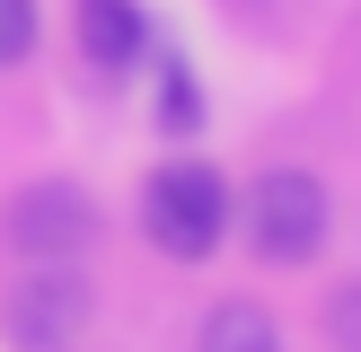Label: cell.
Listing matches in <instances>:
<instances>
[{"mask_svg": "<svg viewBox=\"0 0 361 352\" xmlns=\"http://www.w3.org/2000/svg\"><path fill=\"white\" fill-rule=\"evenodd\" d=\"M229 220H238V194H229V176L212 168V158H168V168H150V185H141V238L168 264L221 256Z\"/></svg>", "mask_w": 361, "mask_h": 352, "instance_id": "cell-1", "label": "cell"}, {"mask_svg": "<svg viewBox=\"0 0 361 352\" xmlns=\"http://www.w3.org/2000/svg\"><path fill=\"white\" fill-rule=\"evenodd\" d=\"M326 220H335V203L309 168H264L238 203V229L256 246V264H309L326 246Z\"/></svg>", "mask_w": 361, "mask_h": 352, "instance_id": "cell-2", "label": "cell"}, {"mask_svg": "<svg viewBox=\"0 0 361 352\" xmlns=\"http://www.w3.org/2000/svg\"><path fill=\"white\" fill-rule=\"evenodd\" d=\"M88 282L80 264H27V273L9 282V299H0V344L9 352H71L88 334Z\"/></svg>", "mask_w": 361, "mask_h": 352, "instance_id": "cell-3", "label": "cell"}, {"mask_svg": "<svg viewBox=\"0 0 361 352\" xmlns=\"http://www.w3.org/2000/svg\"><path fill=\"white\" fill-rule=\"evenodd\" d=\"M0 238L27 264H71L97 238V194L71 185V176H35V185H18L9 203H0Z\"/></svg>", "mask_w": 361, "mask_h": 352, "instance_id": "cell-4", "label": "cell"}, {"mask_svg": "<svg viewBox=\"0 0 361 352\" xmlns=\"http://www.w3.org/2000/svg\"><path fill=\"white\" fill-rule=\"evenodd\" d=\"M71 44L88 70H133L150 53V9L141 0H71Z\"/></svg>", "mask_w": 361, "mask_h": 352, "instance_id": "cell-5", "label": "cell"}, {"mask_svg": "<svg viewBox=\"0 0 361 352\" xmlns=\"http://www.w3.org/2000/svg\"><path fill=\"white\" fill-rule=\"evenodd\" d=\"M194 352H291V344H282V326L256 299H221V308L203 317V334H194Z\"/></svg>", "mask_w": 361, "mask_h": 352, "instance_id": "cell-6", "label": "cell"}, {"mask_svg": "<svg viewBox=\"0 0 361 352\" xmlns=\"http://www.w3.org/2000/svg\"><path fill=\"white\" fill-rule=\"evenodd\" d=\"M159 132H168V141L203 132V80H194L185 62H168V70H159Z\"/></svg>", "mask_w": 361, "mask_h": 352, "instance_id": "cell-7", "label": "cell"}, {"mask_svg": "<svg viewBox=\"0 0 361 352\" xmlns=\"http://www.w3.org/2000/svg\"><path fill=\"white\" fill-rule=\"evenodd\" d=\"M35 27H44V18H35V0H0V70L35 53Z\"/></svg>", "mask_w": 361, "mask_h": 352, "instance_id": "cell-8", "label": "cell"}, {"mask_svg": "<svg viewBox=\"0 0 361 352\" xmlns=\"http://www.w3.org/2000/svg\"><path fill=\"white\" fill-rule=\"evenodd\" d=\"M326 344L335 352H361V282H335V299H326Z\"/></svg>", "mask_w": 361, "mask_h": 352, "instance_id": "cell-9", "label": "cell"}]
</instances>
